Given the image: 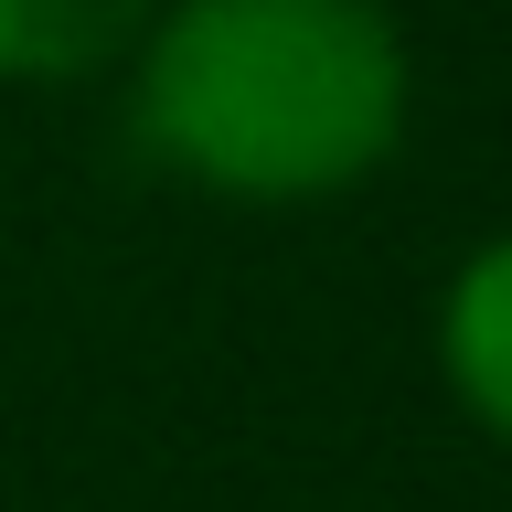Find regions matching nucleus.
I'll use <instances>...</instances> for the list:
<instances>
[{
	"instance_id": "nucleus-1",
	"label": "nucleus",
	"mask_w": 512,
	"mask_h": 512,
	"mask_svg": "<svg viewBox=\"0 0 512 512\" xmlns=\"http://www.w3.org/2000/svg\"><path fill=\"white\" fill-rule=\"evenodd\" d=\"M139 128L214 192L310 203L395 150L406 43L374 0H182L139 64Z\"/></svg>"
},
{
	"instance_id": "nucleus-2",
	"label": "nucleus",
	"mask_w": 512,
	"mask_h": 512,
	"mask_svg": "<svg viewBox=\"0 0 512 512\" xmlns=\"http://www.w3.org/2000/svg\"><path fill=\"white\" fill-rule=\"evenodd\" d=\"M150 22V0H0V75L22 86H64L96 75L107 54H128Z\"/></svg>"
},
{
	"instance_id": "nucleus-3",
	"label": "nucleus",
	"mask_w": 512,
	"mask_h": 512,
	"mask_svg": "<svg viewBox=\"0 0 512 512\" xmlns=\"http://www.w3.org/2000/svg\"><path fill=\"white\" fill-rule=\"evenodd\" d=\"M448 374H459V395H470L491 427L512 438V235L502 246H480L470 267H459V288H448Z\"/></svg>"
}]
</instances>
